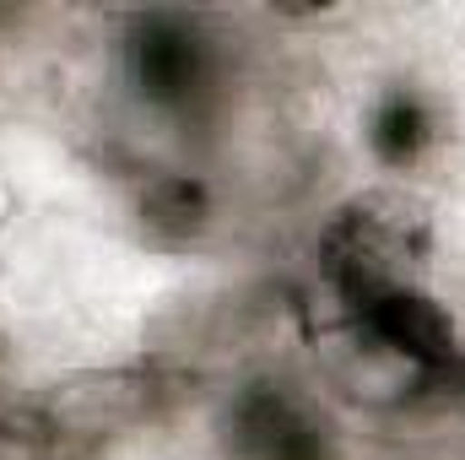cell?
Wrapping results in <instances>:
<instances>
[{"label": "cell", "instance_id": "1", "mask_svg": "<svg viewBox=\"0 0 465 460\" xmlns=\"http://www.w3.org/2000/svg\"><path fill=\"white\" fill-rule=\"evenodd\" d=\"M428 249H433V223L422 201L401 190H368L331 217L320 238V265L331 287L357 309L368 298L417 287Z\"/></svg>", "mask_w": 465, "mask_h": 460}, {"label": "cell", "instance_id": "3", "mask_svg": "<svg viewBox=\"0 0 465 460\" xmlns=\"http://www.w3.org/2000/svg\"><path fill=\"white\" fill-rule=\"evenodd\" d=\"M130 76L146 104L184 109L212 82V44L190 16L157 11V16L135 22V33H130Z\"/></svg>", "mask_w": 465, "mask_h": 460}, {"label": "cell", "instance_id": "5", "mask_svg": "<svg viewBox=\"0 0 465 460\" xmlns=\"http://www.w3.org/2000/svg\"><path fill=\"white\" fill-rule=\"evenodd\" d=\"M433 135H439V115H433V104H428L417 87H390V93L373 104V115H368V146H373L379 163H390V168L417 163V157L433 146Z\"/></svg>", "mask_w": 465, "mask_h": 460}, {"label": "cell", "instance_id": "6", "mask_svg": "<svg viewBox=\"0 0 465 460\" xmlns=\"http://www.w3.org/2000/svg\"><path fill=\"white\" fill-rule=\"evenodd\" d=\"M146 223L168 238H190V233L206 223V190L195 179H157L141 201Z\"/></svg>", "mask_w": 465, "mask_h": 460}, {"label": "cell", "instance_id": "4", "mask_svg": "<svg viewBox=\"0 0 465 460\" xmlns=\"http://www.w3.org/2000/svg\"><path fill=\"white\" fill-rule=\"evenodd\" d=\"M357 325L384 346V352H401V357H411L422 368H444L455 357V325H450V315L422 287H406V293H384V298L357 304Z\"/></svg>", "mask_w": 465, "mask_h": 460}, {"label": "cell", "instance_id": "2", "mask_svg": "<svg viewBox=\"0 0 465 460\" xmlns=\"http://www.w3.org/2000/svg\"><path fill=\"white\" fill-rule=\"evenodd\" d=\"M228 445L238 460H331L336 434L287 385H249L228 412Z\"/></svg>", "mask_w": 465, "mask_h": 460}]
</instances>
